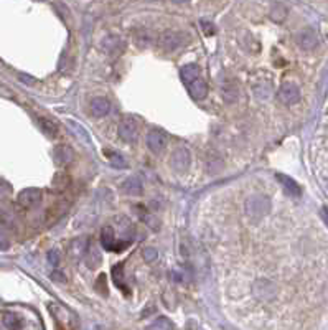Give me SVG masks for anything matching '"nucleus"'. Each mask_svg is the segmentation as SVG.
<instances>
[{
    "label": "nucleus",
    "mask_w": 328,
    "mask_h": 330,
    "mask_svg": "<svg viewBox=\"0 0 328 330\" xmlns=\"http://www.w3.org/2000/svg\"><path fill=\"white\" fill-rule=\"evenodd\" d=\"M244 208H246V213H248V216L251 218V220L257 221V220H261V218H264L269 213L270 200L264 195H252V197L248 198V200H246Z\"/></svg>",
    "instance_id": "obj_1"
},
{
    "label": "nucleus",
    "mask_w": 328,
    "mask_h": 330,
    "mask_svg": "<svg viewBox=\"0 0 328 330\" xmlns=\"http://www.w3.org/2000/svg\"><path fill=\"white\" fill-rule=\"evenodd\" d=\"M190 164H192V154L186 147H178L172 152L170 167H172L175 172H178V173L186 172L190 169Z\"/></svg>",
    "instance_id": "obj_2"
},
{
    "label": "nucleus",
    "mask_w": 328,
    "mask_h": 330,
    "mask_svg": "<svg viewBox=\"0 0 328 330\" xmlns=\"http://www.w3.org/2000/svg\"><path fill=\"white\" fill-rule=\"evenodd\" d=\"M119 135L129 144H134L138 139V124L132 116H125L119 122Z\"/></svg>",
    "instance_id": "obj_3"
},
{
    "label": "nucleus",
    "mask_w": 328,
    "mask_h": 330,
    "mask_svg": "<svg viewBox=\"0 0 328 330\" xmlns=\"http://www.w3.org/2000/svg\"><path fill=\"white\" fill-rule=\"evenodd\" d=\"M183 43V35L178 32H173V30H167L163 32L159 38V46L163 50V52H175L178 50Z\"/></svg>",
    "instance_id": "obj_4"
},
{
    "label": "nucleus",
    "mask_w": 328,
    "mask_h": 330,
    "mask_svg": "<svg viewBox=\"0 0 328 330\" xmlns=\"http://www.w3.org/2000/svg\"><path fill=\"white\" fill-rule=\"evenodd\" d=\"M101 243H103L104 250H109V251H124V248L129 246V241H116L114 229L111 226L103 228V231H101Z\"/></svg>",
    "instance_id": "obj_5"
},
{
    "label": "nucleus",
    "mask_w": 328,
    "mask_h": 330,
    "mask_svg": "<svg viewBox=\"0 0 328 330\" xmlns=\"http://www.w3.org/2000/svg\"><path fill=\"white\" fill-rule=\"evenodd\" d=\"M221 91H223L224 101L228 104H235L239 99V95H241V88H239L238 81L231 76H226L221 79Z\"/></svg>",
    "instance_id": "obj_6"
},
{
    "label": "nucleus",
    "mask_w": 328,
    "mask_h": 330,
    "mask_svg": "<svg viewBox=\"0 0 328 330\" xmlns=\"http://www.w3.org/2000/svg\"><path fill=\"white\" fill-rule=\"evenodd\" d=\"M279 99L287 106H292L295 103H299L300 99V89L295 83H290V81H286V83L280 84L279 88Z\"/></svg>",
    "instance_id": "obj_7"
},
{
    "label": "nucleus",
    "mask_w": 328,
    "mask_h": 330,
    "mask_svg": "<svg viewBox=\"0 0 328 330\" xmlns=\"http://www.w3.org/2000/svg\"><path fill=\"white\" fill-rule=\"evenodd\" d=\"M252 289H254V296L262 302L270 301V299H272L275 296V292H277L275 284L267 281V279H257V281L254 282V286H252Z\"/></svg>",
    "instance_id": "obj_8"
},
{
    "label": "nucleus",
    "mask_w": 328,
    "mask_h": 330,
    "mask_svg": "<svg viewBox=\"0 0 328 330\" xmlns=\"http://www.w3.org/2000/svg\"><path fill=\"white\" fill-rule=\"evenodd\" d=\"M41 197L43 194L40 188H33V186H31V188H25L18 194V205L27 210L35 208L36 205L41 202Z\"/></svg>",
    "instance_id": "obj_9"
},
{
    "label": "nucleus",
    "mask_w": 328,
    "mask_h": 330,
    "mask_svg": "<svg viewBox=\"0 0 328 330\" xmlns=\"http://www.w3.org/2000/svg\"><path fill=\"white\" fill-rule=\"evenodd\" d=\"M53 159L56 162V165L60 167L69 165L74 160V151L66 144H58L53 149Z\"/></svg>",
    "instance_id": "obj_10"
},
{
    "label": "nucleus",
    "mask_w": 328,
    "mask_h": 330,
    "mask_svg": "<svg viewBox=\"0 0 328 330\" xmlns=\"http://www.w3.org/2000/svg\"><path fill=\"white\" fill-rule=\"evenodd\" d=\"M167 146V137L162 130H157L152 129L150 132L147 134V147L152 151L154 154H160L163 152V149Z\"/></svg>",
    "instance_id": "obj_11"
},
{
    "label": "nucleus",
    "mask_w": 328,
    "mask_h": 330,
    "mask_svg": "<svg viewBox=\"0 0 328 330\" xmlns=\"http://www.w3.org/2000/svg\"><path fill=\"white\" fill-rule=\"evenodd\" d=\"M297 43H299L300 48H304V50H307V52H310V50L317 48V45H318V36H317V33L313 32V30L305 28V30H302V32H299V35H297Z\"/></svg>",
    "instance_id": "obj_12"
},
{
    "label": "nucleus",
    "mask_w": 328,
    "mask_h": 330,
    "mask_svg": "<svg viewBox=\"0 0 328 330\" xmlns=\"http://www.w3.org/2000/svg\"><path fill=\"white\" fill-rule=\"evenodd\" d=\"M122 192L127 195H132V197H138L142 195L144 192V185H142V180L138 177H129L124 180L122 183Z\"/></svg>",
    "instance_id": "obj_13"
},
{
    "label": "nucleus",
    "mask_w": 328,
    "mask_h": 330,
    "mask_svg": "<svg viewBox=\"0 0 328 330\" xmlns=\"http://www.w3.org/2000/svg\"><path fill=\"white\" fill-rule=\"evenodd\" d=\"M91 111H92V114L96 116V117H104V116H107V114H109V111H111L109 99L103 98V96L94 98L92 101H91Z\"/></svg>",
    "instance_id": "obj_14"
},
{
    "label": "nucleus",
    "mask_w": 328,
    "mask_h": 330,
    "mask_svg": "<svg viewBox=\"0 0 328 330\" xmlns=\"http://www.w3.org/2000/svg\"><path fill=\"white\" fill-rule=\"evenodd\" d=\"M275 178L279 180V183L284 186V188L287 190V194L294 195V197H300V195H302L300 186H299V183L295 182L294 178H290L289 175H284V173H277Z\"/></svg>",
    "instance_id": "obj_15"
},
{
    "label": "nucleus",
    "mask_w": 328,
    "mask_h": 330,
    "mask_svg": "<svg viewBox=\"0 0 328 330\" xmlns=\"http://www.w3.org/2000/svg\"><path fill=\"white\" fill-rule=\"evenodd\" d=\"M180 76H181V79H183V83H185L186 86L192 84L193 81H197L198 78H201L200 68L195 65V63H188V65H185V66L180 70Z\"/></svg>",
    "instance_id": "obj_16"
},
{
    "label": "nucleus",
    "mask_w": 328,
    "mask_h": 330,
    "mask_svg": "<svg viewBox=\"0 0 328 330\" xmlns=\"http://www.w3.org/2000/svg\"><path fill=\"white\" fill-rule=\"evenodd\" d=\"M186 88H188V92H190V96L193 99H197V101L203 99L206 96V92H208V86H206L203 78H198L197 81H193V83L188 84Z\"/></svg>",
    "instance_id": "obj_17"
},
{
    "label": "nucleus",
    "mask_w": 328,
    "mask_h": 330,
    "mask_svg": "<svg viewBox=\"0 0 328 330\" xmlns=\"http://www.w3.org/2000/svg\"><path fill=\"white\" fill-rule=\"evenodd\" d=\"M252 91L259 99H267L270 95V79L269 78H256L254 84H252Z\"/></svg>",
    "instance_id": "obj_18"
},
{
    "label": "nucleus",
    "mask_w": 328,
    "mask_h": 330,
    "mask_svg": "<svg viewBox=\"0 0 328 330\" xmlns=\"http://www.w3.org/2000/svg\"><path fill=\"white\" fill-rule=\"evenodd\" d=\"M224 169V160L219 154L210 152L206 157V170L210 173H219Z\"/></svg>",
    "instance_id": "obj_19"
},
{
    "label": "nucleus",
    "mask_w": 328,
    "mask_h": 330,
    "mask_svg": "<svg viewBox=\"0 0 328 330\" xmlns=\"http://www.w3.org/2000/svg\"><path fill=\"white\" fill-rule=\"evenodd\" d=\"M38 126H40V129L48 137H56V135H58V130H60L58 124L50 119V117H38Z\"/></svg>",
    "instance_id": "obj_20"
},
{
    "label": "nucleus",
    "mask_w": 328,
    "mask_h": 330,
    "mask_svg": "<svg viewBox=\"0 0 328 330\" xmlns=\"http://www.w3.org/2000/svg\"><path fill=\"white\" fill-rule=\"evenodd\" d=\"M69 182H71V178H69L66 172H58V173H55V177H53L52 188L55 192H65L69 186Z\"/></svg>",
    "instance_id": "obj_21"
},
{
    "label": "nucleus",
    "mask_w": 328,
    "mask_h": 330,
    "mask_svg": "<svg viewBox=\"0 0 328 330\" xmlns=\"http://www.w3.org/2000/svg\"><path fill=\"white\" fill-rule=\"evenodd\" d=\"M86 263L89 267H98L103 261V256H101V251L98 250L96 246L92 245H87V250H86Z\"/></svg>",
    "instance_id": "obj_22"
},
{
    "label": "nucleus",
    "mask_w": 328,
    "mask_h": 330,
    "mask_svg": "<svg viewBox=\"0 0 328 330\" xmlns=\"http://www.w3.org/2000/svg\"><path fill=\"white\" fill-rule=\"evenodd\" d=\"M104 155H106V159L111 162V165L117 167V169H124V167H127V162H125V159L119 152L112 151V149H104Z\"/></svg>",
    "instance_id": "obj_23"
},
{
    "label": "nucleus",
    "mask_w": 328,
    "mask_h": 330,
    "mask_svg": "<svg viewBox=\"0 0 328 330\" xmlns=\"http://www.w3.org/2000/svg\"><path fill=\"white\" fill-rule=\"evenodd\" d=\"M122 41L117 38V36H107V38L103 41V48L106 50V53L109 55H116L122 50Z\"/></svg>",
    "instance_id": "obj_24"
},
{
    "label": "nucleus",
    "mask_w": 328,
    "mask_h": 330,
    "mask_svg": "<svg viewBox=\"0 0 328 330\" xmlns=\"http://www.w3.org/2000/svg\"><path fill=\"white\" fill-rule=\"evenodd\" d=\"M270 18H272L274 22L280 23L284 22V18L287 17V9L284 4H272V7H270Z\"/></svg>",
    "instance_id": "obj_25"
},
{
    "label": "nucleus",
    "mask_w": 328,
    "mask_h": 330,
    "mask_svg": "<svg viewBox=\"0 0 328 330\" xmlns=\"http://www.w3.org/2000/svg\"><path fill=\"white\" fill-rule=\"evenodd\" d=\"M138 216L142 218V221L145 223V225L147 226H150L152 229H159V226H160V223H159V220H157V218L154 216V215H150L147 210H144L142 207H138Z\"/></svg>",
    "instance_id": "obj_26"
},
{
    "label": "nucleus",
    "mask_w": 328,
    "mask_h": 330,
    "mask_svg": "<svg viewBox=\"0 0 328 330\" xmlns=\"http://www.w3.org/2000/svg\"><path fill=\"white\" fill-rule=\"evenodd\" d=\"M2 322L9 330H18L22 327V319L17 314H4Z\"/></svg>",
    "instance_id": "obj_27"
},
{
    "label": "nucleus",
    "mask_w": 328,
    "mask_h": 330,
    "mask_svg": "<svg viewBox=\"0 0 328 330\" xmlns=\"http://www.w3.org/2000/svg\"><path fill=\"white\" fill-rule=\"evenodd\" d=\"M69 126H71L74 130H76V134H78V137L79 139H83L87 146L91 144V139H89V135H87V132L84 130V127L83 126H79V124H76V122H73V121H69Z\"/></svg>",
    "instance_id": "obj_28"
},
{
    "label": "nucleus",
    "mask_w": 328,
    "mask_h": 330,
    "mask_svg": "<svg viewBox=\"0 0 328 330\" xmlns=\"http://www.w3.org/2000/svg\"><path fill=\"white\" fill-rule=\"evenodd\" d=\"M14 216H12L10 213H7V211H4V210H0V225L2 226H7V228H12L14 226Z\"/></svg>",
    "instance_id": "obj_29"
},
{
    "label": "nucleus",
    "mask_w": 328,
    "mask_h": 330,
    "mask_svg": "<svg viewBox=\"0 0 328 330\" xmlns=\"http://www.w3.org/2000/svg\"><path fill=\"white\" fill-rule=\"evenodd\" d=\"M10 195H12V186L7 182H4V180H0V200H5Z\"/></svg>",
    "instance_id": "obj_30"
},
{
    "label": "nucleus",
    "mask_w": 328,
    "mask_h": 330,
    "mask_svg": "<svg viewBox=\"0 0 328 330\" xmlns=\"http://www.w3.org/2000/svg\"><path fill=\"white\" fill-rule=\"evenodd\" d=\"M96 289L101 292V294H107V284H106V274H101V276L98 277V281H96Z\"/></svg>",
    "instance_id": "obj_31"
},
{
    "label": "nucleus",
    "mask_w": 328,
    "mask_h": 330,
    "mask_svg": "<svg viewBox=\"0 0 328 330\" xmlns=\"http://www.w3.org/2000/svg\"><path fill=\"white\" fill-rule=\"evenodd\" d=\"M144 258L147 263H152V261L157 259V250H154V248H145L144 250Z\"/></svg>",
    "instance_id": "obj_32"
},
{
    "label": "nucleus",
    "mask_w": 328,
    "mask_h": 330,
    "mask_svg": "<svg viewBox=\"0 0 328 330\" xmlns=\"http://www.w3.org/2000/svg\"><path fill=\"white\" fill-rule=\"evenodd\" d=\"M48 259H50V263H52L53 266H56L60 263V253L56 251V250H52L48 253Z\"/></svg>",
    "instance_id": "obj_33"
},
{
    "label": "nucleus",
    "mask_w": 328,
    "mask_h": 330,
    "mask_svg": "<svg viewBox=\"0 0 328 330\" xmlns=\"http://www.w3.org/2000/svg\"><path fill=\"white\" fill-rule=\"evenodd\" d=\"M320 215H321V220H323V223H326V226H328V207H323L320 210Z\"/></svg>",
    "instance_id": "obj_34"
},
{
    "label": "nucleus",
    "mask_w": 328,
    "mask_h": 330,
    "mask_svg": "<svg viewBox=\"0 0 328 330\" xmlns=\"http://www.w3.org/2000/svg\"><path fill=\"white\" fill-rule=\"evenodd\" d=\"M61 276H63L61 272H53V279H56V281H65V277Z\"/></svg>",
    "instance_id": "obj_35"
}]
</instances>
